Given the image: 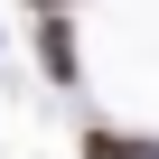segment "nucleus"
<instances>
[{
	"mask_svg": "<svg viewBox=\"0 0 159 159\" xmlns=\"http://www.w3.org/2000/svg\"><path fill=\"white\" fill-rule=\"evenodd\" d=\"M84 159H159V140H140V131H112V122H94V131H84Z\"/></svg>",
	"mask_w": 159,
	"mask_h": 159,
	"instance_id": "obj_2",
	"label": "nucleus"
},
{
	"mask_svg": "<svg viewBox=\"0 0 159 159\" xmlns=\"http://www.w3.org/2000/svg\"><path fill=\"white\" fill-rule=\"evenodd\" d=\"M28 10H38V19H47V10H66V0H28Z\"/></svg>",
	"mask_w": 159,
	"mask_h": 159,
	"instance_id": "obj_3",
	"label": "nucleus"
},
{
	"mask_svg": "<svg viewBox=\"0 0 159 159\" xmlns=\"http://www.w3.org/2000/svg\"><path fill=\"white\" fill-rule=\"evenodd\" d=\"M28 47H38V66H47V84H75V19H66V10H47V19L28 28Z\"/></svg>",
	"mask_w": 159,
	"mask_h": 159,
	"instance_id": "obj_1",
	"label": "nucleus"
}]
</instances>
